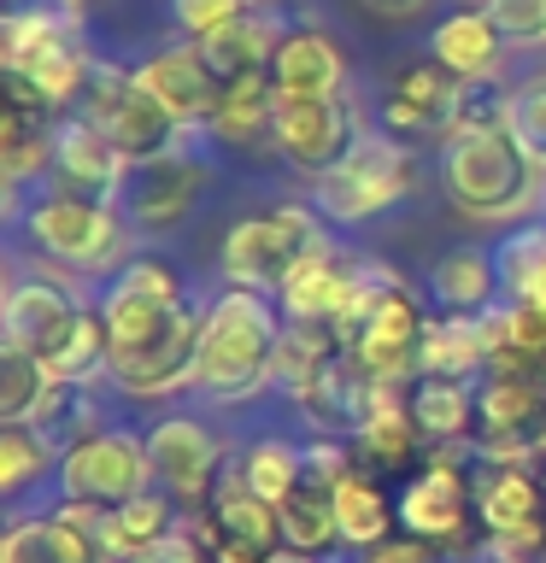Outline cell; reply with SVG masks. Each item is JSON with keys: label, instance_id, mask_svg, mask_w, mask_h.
Wrapping results in <instances>:
<instances>
[{"label": "cell", "instance_id": "1", "mask_svg": "<svg viewBox=\"0 0 546 563\" xmlns=\"http://www.w3.org/2000/svg\"><path fill=\"white\" fill-rule=\"evenodd\" d=\"M106 329H112V364L106 382L130 399H171L194 387L200 369L206 306L188 294L165 258H130L100 294Z\"/></svg>", "mask_w": 546, "mask_h": 563}, {"label": "cell", "instance_id": "2", "mask_svg": "<svg viewBox=\"0 0 546 563\" xmlns=\"http://www.w3.org/2000/svg\"><path fill=\"white\" fill-rule=\"evenodd\" d=\"M440 194L465 223H517L546 200V165L505 123H458L440 141Z\"/></svg>", "mask_w": 546, "mask_h": 563}, {"label": "cell", "instance_id": "3", "mask_svg": "<svg viewBox=\"0 0 546 563\" xmlns=\"http://www.w3.org/2000/svg\"><path fill=\"white\" fill-rule=\"evenodd\" d=\"M288 317L271 294L259 288H223L206 306V334H200V369L194 387L218 405H241L276 387V346Z\"/></svg>", "mask_w": 546, "mask_h": 563}, {"label": "cell", "instance_id": "4", "mask_svg": "<svg viewBox=\"0 0 546 563\" xmlns=\"http://www.w3.org/2000/svg\"><path fill=\"white\" fill-rule=\"evenodd\" d=\"M347 358L376 387H412L423 376V341H429V311L423 294L387 264H370L359 299L335 323Z\"/></svg>", "mask_w": 546, "mask_h": 563}, {"label": "cell", "instance_id": "5", "mask_svg": "<svg viewBox=\"0 0 546 563\" xmlns=\"http://www.w3.org/2000/svg\"><path fill=\"white\" fill-rule=\"evenodd\" d=\"M0 65H7V95L47 112H77L95 70L77 35V12L65 7H12L0 24Z\"/></svg>", "mask_w": 546, "mask_h": 563}, {"label": "cell", "instance_id": "6", "mask_svg": "<svg viewBox=\"0 0 546 563\" xmlns=\"http://www.w3.org/2000/svg\"><path fill=\"white\" fill-rule=\"evenodd\" d=\"M317 246H329L324 235V211L317 206H299V200H282V206H264V211H247L223 229V246H218V271L229 288H259V294H282V282L299 271V258H312Z\"/></svg>", "mask_w": 546, "mask_h": 563}, {"label": "cell", "instance_id": "7", "mask_svg": "<svg viewBox=\"0 0 546 563\" xmlns=\"http://www.w3.org/2000/svg\"><path fill=\"white\" fill-rule=\"evenodd\" d=\"M24 235L35 241V253L70 276H106L130 264V218L118 206L83 200L65 188H42L24 206Z\"/></svg>", "mask_w": 546, "mask_h": 563}, {"label": "cell", "instance_id": "8", "mask_svg": "<svg viewBox=\"0 0 546 563\" xmlns=\"http://www.w3.org/2000/svg\"><path fill=\"white\" fill-rule=\"evenodd\" d=\"M417 176H423V158H417L412 141L364 135L329 176H317L312 206L324 211L329 223H370V218H382V211H394L405 194L417 188Z\"/></svg>", "mask_w": 546, "mask_h": 563}, {"label": "cell", "instance_id": "9", "mask_svg": "<svg viewBox=\"0 0 546 563\" xmlns=\"http://www.w3.org/2000/svg\"><path fill=\"white\" fill-rule=\"evenodd\" d=\"M77 118L95 123V130L112 141L130 165L165 158V153H176V141H183V123H176L165 106H159L148 88L135 82V70H123L112 59H95L88 88H83V100H77Z\"/></svg>", "mask_w": 546, "mask_h": 563}, {"label": "cell", "instance_id": "10", "mask_svg": "<svg viewBox=\"0 0 546 563\" xmlns=\"http://www.w3.org/2000/svg\"><path fill=\"white\" fill-rule=\"evenodd\" d=\"M470 446H435L423 457V470H412V482L400 487V528L417 540H429L435 552H458L470 540L476 517V475H465Z\"/></svg>", "mask_w": 546, "mask_h": 563}, {"label": "cell", "instance_id": "11", "mask_svg": "<svg viewBox=\"0 0 546 563\" xmlns=\"http://www.w3.org/2000/svg\"><path fill=\"white\" fill-rule=\"evenodd\" d=\"M482 464H535L546 457V376H482L476 382V440Z\"/></svg>", "mask_w": 546, "mask_h": 563}, {"label": "cell", "instance_id": "12", "mask_svg": "<svg viewBox=\"0 0 546 563\" xmlns=\"http://www.w3.org/2000/svg\"><path fill=\"white\" fill-rule=\"evenodd\" d=\"M183 528L211 552V563H264L282 552V510L247 487L241 470H223L206 510H188Z\"/></svg>", "mask_w": 546, "mask_h": 563}, {"label": "cell", "instance_id": "13", "mask_svg": "<svg viewBox=\"0 0 546 563\" xmlns=\"http://www.w3.org/2000/svg\"><path fill=\"white\" fill-rule=\"evenodd\" d=\"M59 487L70 505H95L100 517L141 499V493H153L148 440L130 429H100L95 440H83V446H70L59 457Z\"/></svg>", "mask_w": 546, "mask_h": 563}, {"label": "cell", "instance_id": "14", "mask_svg": "<svg viewBox=\"0 0 546 563\" xmlns=\"http://www.w3.org/2000/svg\"><path fill=\"white\" fill-rule=\"evenodd\" d=\"M364 141L359 106L347 95H306V100H276V153L312 183L329 176L341 158Z\"/></svg>", "mask_w": 546, "mask_h": 563}, {"label": "cell", "instance_id": "15", "mask_svg": "<svg viewBox=\"0 0 546 563\" xmlns=\"http://www.w3.org/2000/svg\"><path fill=\"white\" fill-rule=\"evenodd\" d=\"M148 457H153V482L165 487L176 505L206 510L211 493H218V482H223L229 440L211 434L206 422H194V417H165L148 434Z\"/></svg>", "mask_w": 546, "mask_h": 563}, {"label": "cell", "instance_id": "16", "mask_svg": "<svg viewBox=\"0 0 546 563\" xmlns=\"http://www.w3.org/2000/svg\"><path fill=\"white\" fill-rule=\"evenodd\" d=\"M83 311L88 306L59 271H30L7 288V299H0V341L24 346L42 364H53V352L70 341V329H77Z\"/></svg>", "mask_w": 546, "mask_h": 563}, {"label": "cell", "instance_id": "17", "mask_svg": "<svg viewBox=\"0 0 546 563\" xmlns=\"http://www.w3.org/2000/svg\"><path fill=\"white\" fill-rule=\"evenodd\" d=\"M211 183L206 158L194 153H165V158H148V165H130V188H123V218H130V229H141V235H171V229L188 223L194 200H200V188Z\"/></svg>", "mask_w": 546, "mask_h": 563}, {"label": "cell", "instance_id": "18", "mask_svg": "<svg viewBox=\"0 0 546 563\" xmlns=\"http://www.w3.org/2000/svg\"><path fill=\"white\" fill-rule=\"evenodd\" d=\"M465 95H470V82L452 77L440 59L405 65L394 77V88H387V100H382V135H394V141L440 135V141H447L458 112H465Z\"/></svg>", "mask_w": 546, "mask_h": 563}, {"label": "cell", "instance_id": "19", "mask_svg": "<svg viewBox=\"0 0 546 563\" xmlns=\"http://www.w3.org/2000/svg\"><path fill=\"white\" fill-rule=\"evenodd\" d=\"M53 188L83 194V200L118 206L123 188H130V158H123L112 141H106L88 118H59L53 130Z\"/></svg>", "mask_w": 546, "mask_h": 563}, {"label": "cell", "instance_id": "20", "mask_svg": "<svg viewBox=\"0 0 546 563\" xmlns=\"http://www.w3.org/2000/svg\"><path fill=\"white\" fill-rule=\"evenodd\" d=\"M364 276H370V258H352L341 253V246H317L312 258H299V271L282 282V317L288 323H341L347 306L359 299L364 288Z\"/></svg>", "mask_w": 546, "mask_h": 563}, {"label": "cell", "instance_id": "21", "mask_svg": "<svg viewBox=\"0 0 546 563\" xmlns=\"http://www.w3.org/2000/svg\"><path fill=\"white\" fill-rule=\"evenodd\" d=\"M476 517L482 534L546 552V487L523 464H488V475H476Z\"/></svg>", "mask_w": 546, "mask_h": 563}, {"label": "cell", "instance_id": "22", "mask_svg": "<svg viewBox=\"0 0 546 563\" xmlns=\"http://www.w3.org/2000/svg\"><path fill=\"white\" fill-rule=\"evenodd\" d=\"M276 100H306V95H347V53L329 30L288 24L271 59Z\"/></svg>", "mask_w": 546, "mask_h": 563}, {"label": "cell", "instance_id": "23", "mask_svg": "<svg viewBox=\"0 0 546 563\" xmlns=\"http://www.w3.org/2000/svg\"><path fill=\"white\" fill-rule=\"evenodd\" d=\"M135 82L148 88L183 130H206L211 112H218V100H223V88L211 82V70L200 65L194 47H159L153 59L135 65Z\"/></svg>", "mask_w": 546, "mask_h": 563}, {"label": "cell", "instance_id": "24", "mask_svg": "<svg viewBox=\"0 0 546 563\" xmlns=\"http://www.w3.org/2000/svg\"><path fill=\"white\" fill-rule=\"evenodd\" d=\"M505 30L493 24L488 7H465V12H447L429 35V59H440L452 77L465 82H500L505 70Z\"/></svg>", "mask_w": 546, "mask_h": 563}, {"label": "cell", "instance_id": "25", "mask_svg": "<svg viewBox=\"0 0 546 563\" xmlns=\"http://www.w3.org/2000/svg\"><path fill=\"white\" fill-rule=\"evenodd\" d=\"M0 563H106V545L95 528L70 522L65 510H35V517L7 522Z\"/></svg>", "mask_w": 546, "mask_h": 563}, {"label": "cell", "instance_id": "26", "mask_svg": "<svg viewBox=\"0 0 546 563\" xmlns=\"http://www.w3.org/2000/svg\"><path fill=\"white\" fill-rule=\"evenodd\" d=\"M282 30H288V24H276L264 7H253L241 24L218 30L211 42H194V53H200V65L211 70V82H218V88H241V82H253V77H271Z\"/></svg>", "mask_w": 546, "mask_h": 563}, {"label": "cell", "instance_id": "27", "mask_svg": "<svg viewBox=\"0 0 546 563\" xmlns=\"http://www.w3.org/2000/svg\"><path fill=\"white\" fill-rule=\"evenodd\" d=\"M376 394H382V387L370 382L364 369L341 352V358H335L324 376L312 382V394L299 399V417L312 422V434L352 440V434H359L364 422H370V411H376Z\"/></svg>", "mask_w": 546, "mask_h": 563}, {"label": "cell", "instance_id": "28", "mask_svg": "<svg viewBox=\"0 0 546 563\" xmlns=\"http://www.w3.org/2000/svg\"><path fill=\"white\" fill-rule=\"evenodd\" d=\"M53 112L35 100L7 95V112H0V183H7V200L18 188H30L35 176H53Z\"/></svg>", "mask_w": 546, "mask_h": 563}, {"label": "cell", "instance_id": "29", "mask_svg": "<svg viewBox=\"0 0 546 563\" xmlns=\"http://www.w3.org/2000/svg\"><path fill=\"white\" fill-rule=\"evenodd\" d=\"M423 446H429V440H423L417 417H412V394H405V387H382L370 422L352 434L359 464L364 470H417Z\"/></svg>", "mask_w": 546, "mask_h": 563}, {"label": "cell", "instance_id": "30", "mask_svg": "<svg viewBox=\"0 0 546 563\" xmlns=\"http://www.w3.org/2000/svg\"><path fill=\"white\" fill-rule=\"evenodd\" d=\"M500 294H505L500 264H493V253H482V246H452V253L429 271V299L447 317H488L500 306Z\"/></svg>", "mask_w": 546, "mask_h": 563}, {"label": "cell", "instance_id": "31", "mask_svg": "<svg viewBox=\"0 0 546 563\" xmlns=\"http://www.w3.org/2000/svg\"><path fill=\"white\" fill-rule=\"evenodd\" d=\"M176 510H183V505H176L165 487L141 493V499L118 505V510H106V522H100L106 558H112V563H141L153 545H165L176 528H183V517H176Z\"/></svg>", "mask_w": 546, "mask_h": 563}, {"label": "cell", "instance_id": "32", "mask_svg": "<svg viewBox=\"0 0 546 563\" xmlns=\"http://www.w3.org/2000/svg\"><path fill=\"white\" fill-rule=\"evenodd\" d=\"M412 417L429 446H470L476 440V382H452V376L412 382Z\"/></svg>", "mask_w": 546, "mask_h": 563}, {"label": "cell", "instance_id": "33", "mask_svg": "<svg viewBox=\"0 0 546 563\" xmlns=\"http://www.w3.org/2000/svg\"><path fill=\"white\" fill-rule=\"evenodd\" d=\"M30 429L42 434L59 457H65L70 446H83V440H95V434L106 429V411H100L95 382H53L47 399H42V411L30 417Z\"/></svg>", "mask_w": 546, "mask_h": 563}, {"label": "cell", "instance_id": "34", "mask_svg": "<svg viewBox=\"0 0 546 563\" xmlns=\"http://www.w3.org/2000/svg\"><path fill=\"white\" fill-rule=\"evenodd\" d=\"M206 130L218 141H229V147H247V153L276 147V88H271V77L223 88V100H218V112H211Z\"/></svg>", "mask_w": 546, "mask_h": 563}, {"label": "cell", "instance_id": "35", "mask_svg": "<svg viewBox=\"0 0 546 563\" xmlns=\"http://www.w3.org/2000/svg\"><path fill=\"white\" fill-rule=\"evenodd\" d=\"M423 376H452V382H470V376H488V334H482V317H429V341H423ZM417 376V382H423Z\"/></svg>", "mask_w": 546, "mask_h": 563}, {"label": "cell", "instance_id": "36", "mask_svg": "<svg viewBox=\"0 0 546 563\" xmlns=\"http://www.w3.org/2000/svg\"><path fill=\"white\" fill-rule=\"evenodd\" d=\"M276 510H282V545H288V552L324 558L329 545L341 540V522H335V487L317 482V475H306Z\"/></svg>", "mask_w": 546, "mask_h": 563}, {"label": "cell", "instance_id": "37", "mask_svg": "<svg viewBox=\"0 0 546 563\" xmlns=\"http://www.w3.org/2000/svg\"><path fill=\"white\" fill-rule=\"evenodd\" d=\"M341 352L347 346H341V334H335L329 323H288L282 329V346H276V387L299 405L312 394V382L324 376Z\"/></svg>", "mask_w": 546, "mask_h": 563}, {"label": "cell", "instance_id": "38", "mask_svg": "<svg viewBox=\"0 0 546 563\" xmlns=\"http://www.w3.org/2000/svg\"><path fill=\"white\" fill-rule=\"evenodd\" d=\"M335 522H341V540L359 545V552H370L376 540L394 534L400 522V505H387V493L376 487V475L352 470L341 487H335Z\"/></svg>", "mask_w": 546, "mask_h": 563}, {"label": "cell", "instance_id": "39", "mask_svg": "<svg viewBox=\"0 0 546 563\" xmlns=\"http://www.w3.org/2000/svg\"><path fill=\"white\" fill-rule=\"evenodd\" d=\"M493 264H500L505 299L517 306H535L546 317V223H523L493 246Z\"/></svg>", "mask_w": 546, "mask_h": 563}, {"label": "cell", "instance_id": "40", "mask_svg": "<svg viewBox=\"0 0 546 563\" xmlns=\"http://www.w3.org/2000/svg\"><path fill=\"white\" fill-rule=\"evenodd\" d=\"M47 387H53V369L35 358V352L0 341V422H7V429L12 422H30L35 411H42Z\"/></svg>", "mask_w": 546, "mask_h": 563}, {"label": "cell", "instance_id": "41", "mask_svg": "<svg viewBox=\"0 0 546 563\" xmlns=\"http://www.w3.org/2000/svg\"><path fill=\"white\" fill-rule=\"evenodd\" d=\"M241 475H247V487H253L259 499L282 505L299 482H306V446H288V440H259V446H247Z\"/></svg>", "mask_w": 546, "mask_h": 563}, {"label": "cell", "instance_id": "42", "mask_svg": "<svg viewBox=\"0 0 546 563\" xmlns=\"http://www.w3.org/2000/svg\"><path fill=\"white\" fill-rule=\"evenodd\" d=\"M53 452L42 434L30 429V422H12V429H0V493H24V487H35L42 475L53 470Z\"/></svg>", "mask_w": 546, "mask_h": 563}, {"label": "cell", "instance_id": "43", "mask_svg": "<svg viewBox=\"0 0 546 563\" xmlns=\"http://www.w3.org/2000/svg\"><path fill=\"white\" fill-rule=\"evenodd\" d=\"M505 130L546 165V70L505 88Z\"/></svg>", "mask_w": 546, "mask_h": 563}, {"label": "cell", "instance_id": "44", "mask_svg": "<svg viewBox=\"0 0 546 563\" xmlns=\"http://www.w3.org/2000/svg\"><path fill=\"white\" fill-rule=\"evenodd\" d=\"M247 12H253L247 0H171V18H176V30H183L188 42H211L218 30L241 24Z\"/></svg>", "mask_w": 546, "mask_h": 563}, {"label": "cell", "instance_id": "45", "mask_svg": "<svg viewBox=\"0 0 546 563\" xmlns=\"http://www.w3.org/2000/svg\"><path fill=\"white\" fill-rule=\"evenodd\" d=\"M493 24L517 47H546V0H488Z\"/></svg>", "mask_w": 546, "mask_h": 563}, {"label": "cell", "instance_id": "46", "mask_svg": "<svg viewBox=\"0 0 546 563\" xmlns=\"http://www.w3.org/2000/svg\"><path fill=\"white\" fill-rule=\"evenodd\" d=\"M359 563H435V545L429 540H417V534H387V540H376L370 552L359 558Z\"/></svg>", "mask_w": 546, "mask_h": 563}, {"label": "cell", "instance_id": "47", "mask_svg": "<svg viewBox=\"0 0 546 563\" xmlns=\"http://www.w3.org/2000/svg\"><path fill=\"white\" fill-rule=\"evenodd\" d=\"M141 563H211V552L188 534V528H176V534H171L165 545H153V552L141 558Z\"/></svg>", "mask_w": 546, "mask_h": 563}, {"label": "cell", "instance_id": "48", "mask_svg": "<svg viewBox=\"0 0 546 563\" xmlns=\"http://www.w3.org/2000/svg\"><path fill=\"white\" fill-rule=\"evenodd\" d=\"M470 563H540V552H528L517 540H500V534H482L470 545Z\"/></svg>", "mask_w": 546, "mask_h": 563}, {"label": "cell", "instance_id": "49", "mask_svg": "<svg viewBox=\"0 0 546 563\" xmlns=\"http://www.w3.org/2000/svg\"><path fill=\"white\" fill-rule=\"evenodd\" d=\"M370 12H382V18H412V12H423L429 0H364Z\"/></svg>", "mask_w": 546, "mask_h": 563}, {"label": "cell", "instance_id": "50", "mask_svg": "<svg viewBox=\"0 0 546 563\" xmlns=\"http://www.w3.org/2000/svg\"><path fill=\"white\" fill-rule=\"evenodd\" d=\"M264 563H317V558H306V552H288V545H282L276 558H264Z\"/></svg>", "mask_w": 546, "mask_h": 563}, {"label": "cell", "instance_id": "51", "mask_svg": "<svg viewBox=\"0 0 546 563\" xmlns=\"http://www.w3.org/2000/svg\"><path fill=\"white\" fill-rule=\"evenodd\" d=\"M47 7H65V12H83L88 0H47Z\"/></svg>", "mask_w": 546, "mask_h": 563}, {"label": "cell", "instance_id": "52", "mask_svg": "<svg viewBox=\"0 0 546 563\" xmlns=\"http://www.w3.org/2000/svg\"><path fill=\"white\" fill-rule=\"evenodd\" d=\"M247 7H264V0H247Z\"/></svg>", "mask_w": 546, "mask_h": 563}, {"label": "cell", "instance_id": "53", "mask_svg": "<svg viewBox=\"0 0 546 563\" xmlns=\"http://www.w3.org/2000/svg\"><path fill=\"white\" fill-rule=\"evenodd\" d=\"M12 7H24V0H12Z\"/></svg>", "mask_w": 546, "mask_h": 563}, {"label": "cell", "instance_id": "54", "mask_svg": "<svg viewBox=\"0 0 546 563\" xmlns=\"http://www.w3.org/2000/svg\"><path fill=\"white\" fill-rule=\"evenodd\" d=\"M540 563H546V552H540Z\"/></svg>", "mask_w": 546, "mask_h": 563}, {"label": "cell", "instance_id": "55", "mask_svg": "<svg viewBox=\"0 0 546 563\" xmlns=\"http://www.w3.org/2000/svg\"><path fill=\"white\" fill-rule=\"evenodd\" d=\"M106 563H112V558H106Z\"/></svg>", "mask_w": 546, "mask_h": 563}, {"label": "cell", "instance_id": "56", "mask_svg": "<svg viewBox=\"0 0 546 563\" xmlns=\"http://www.w3.org/2000/svg\"><path fill=\"white\" fill-rule=\"evenodd\" d=\"M482 7H488V0H482Z\"/></svg>", "mask_w": 546, "mask_h": 563}]
</instances>
